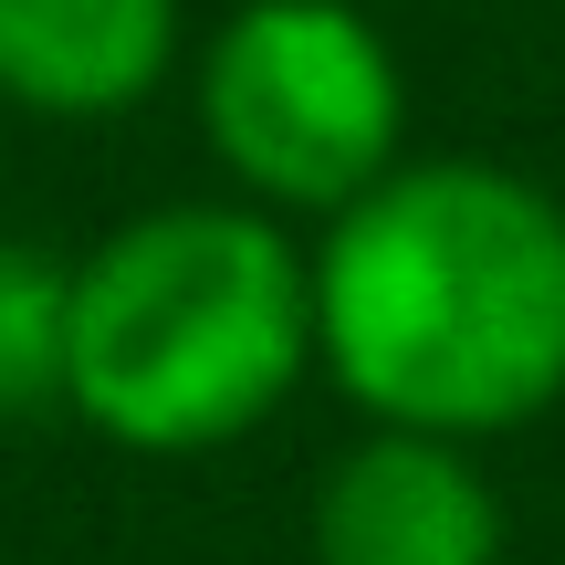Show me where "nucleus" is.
<instances>
[{"mask_svg":"<svg viewBox=\"0 0 565 565\" xmlns=\"http://www.w3.org/2000/svg\"><path fill=\"white\" fill-rule=\"evenodd\" d=\"M315 377L356 419L503 440L565 408V200L503 158L408 147L315 221Z\"/></svg>","mask_w":565,"mask_h":565,"instance_id":"obj_1","label":"nucleus"},{"mask_svg":"<svg viewBox=\"0 0 565 565\" xmlns=\"http://www.w3.org/2000/svg\"><path fill=\"white\" fill-rule=\"evenodd\" d=\"M315 377V252L294 221L221 200H147L74 252L63 419L137 461H200L282 419Z\"/></svg>","mask_w":565,"mask_h":565,"instance_id":"obj_2","label":"nucleus"},{"mask_svg":"<svg viewBox=\"0 0 565 565\" xmlns=\"http://www.w3.org/2000/svg\"><path fill=\"white\" fill-rule=\"evenodd\" d=\"M189 116L273 221H335L408 158V74L366 0H242L189 42Z\"/></svg>","mask_w":565,"mask_h":565,"instance_id":"obj_3","label":"nucleus"},{"mask_svg":"<svg viewBox=\"0 0 565 565\" xmlns=\"http://www.w3.org/2000/svg\"><path fill=\"white\" fill-rule=\"evenodd\" d=\"M303 555L315 565H503L513 513H503V482L482 471V440L366 419V440H345L315 471Z\"/></svg>","mask_w":565,"mask_h":565,"instance_id":"obj_4","label":"nucleus"},{"mask_svg":"<svg viewBox=\"0 0 565 565\" xmlns=\"http://www.w3.org/2000/svg\"><path fill=\"white\" fill-rule=\"evenodd\" d=\"M189 63V0H0V105L42 126H105L168 95Z\"/></svg>","mask_w":565,"mask_h":565,"instance_id":"obj_5","label":"nucleus"},{"mask_svg":"<svg viewBox=\"0 0 565 565\" xmlns=\"http://www.w3.org/2000/svg\"><path fill=\"white\" fill-rule=\"evenodd\" d=\"M74 387V263L0 242V429H32Z\"/></svg>","mask_w":565,"mask_h":565,"instance_id":"obj_6","label":"nucleus"}]
</instances>
